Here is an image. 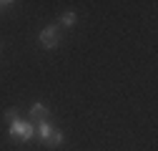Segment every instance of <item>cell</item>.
<instances>
[{"label": "cell", "instance_id": "8992f818", "mask_svg": "<svg viewBox=\"0 0 158 151\" xmlns=\"http://www.w3.org/2000/svg\"><path fill=\"white\" fill-rule=\"evenodd\" d=\"M75 20H78V18H75V13H63V15H60V25H65V28L75 25Z\"/></svg>", "mask_w": 158, "mask_h": 151}, {"label": "cell", "instance_id": "7a4b0ae2", "mask_svg": "<svg viewBox=\"0 0 158 151\" xmlns=\"http://www.w3.org/2000/svg\"><path fill=\"white\" fill-rule=\"evenodd\" d=\"M38 41H40V45H43L45 50H53L58 43H60V28H58V25H48V28H43V33L38 35Z\"/></svg>", "mask_w": 158, "mask_h": 151}, {"label": "cell", "instance_id": "277c9868", "mask_svg": "<svg viewBox=\"0 0 158 151\" xmlns=\"http://www.w3.org/2000/svg\"><path fill=\"white\" fill-rule=\"evenodd\" d=\"M63 141H65V136H63V134H60V131H55V128H53V131H50V136H48V139H45V144H48V146H50V149H55V146H60V144H63Z\"/></svg>", "mask_w": 158, "mask_h": 151}, {"label": "cell", "instance_id": "6da1fadb", "mask_svg": "<svg viewBox=\"0 0 158 151\" xmlns=\"http://www.w3.org/2000/svg\"><path fill=\"white\" fill-rule=\"evenodd\" d=\"M8 131H10V136H15V139H23V141H30L33 139V134H35V126L30 123V121H23V119H15L10 126H8Z\"/></svg>", "mask_w": 158, "mask_h": 151}, {"label": "cell", "instance_id": "52a82bcc", "mask_svg": "<svg viewBox=\"0 0 158 151\" xmlns=\"http://www.w3.org/2000/svg\"><path fill=\"white\" fill-rule=\"evenodd\" d=\"M15 119H18V111H15V108H10V111H5V121H8V123H13Z\"/></svg>", "mask_w": 158, "mask_h": 151}, {"label": "cell", "instance_id": "3957f363", "mask_svg": "<svg viewBox=\"0 0 158 151\" xmlns=\"http://www.w3.org/2000/svg\"><path fill=\"white\" fill-rule=\"evenodd\" d=\"M48 121V106L45 103H33L30 106V123H40Z\"/></svg>", "mask_w": 158, "mask_h": 151}, {"label": "cell", "instance_id": "ba28073f", "mask_svg": "<svg viewBox=\"0 0 158 151\" xmlns=\"http://www.w3.org/2000/svg\"><path fill=\"white\" fill-rule=\"evenodd\" d=\"M15 3H13V0H0V13H5V10H10Z\"/></svg>", "mask_w": 158, "mask_h": 151}, {"label": "cell", "instance_id": "5b68a950", "mask_svg": "<svg viewBox=\"0 0 158 151\" xmlns=\"http://www.w3.org/2000/svg\"><path fill=\"white\" fill-rule=\"evenodd\" d=\"M50 131H53V126H50L48 121H40V123H38V134H40V139H43V141L50 136Z\"/></svg>", "mask_w": 158, "mask_h": 151}]
</instances>
